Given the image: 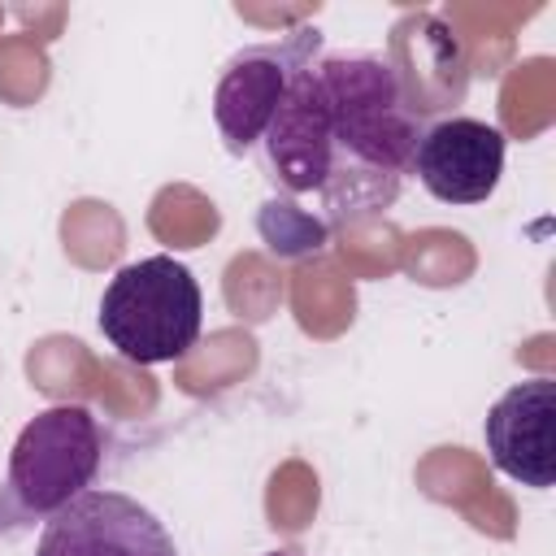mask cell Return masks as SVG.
Wrapping results in <instances>:
<instances>
[{
    "mask_svg": "<svg viewBox=\"0 0 556 556\" xmlns=\"http://www.w3.org/2000/svg\"><path fill=\"white\" fill-rule=\"evenodd\" d=\"M35 556H178L165 521L126 491H83L43 521Z\"/></svg>",
    "mask_w": 556,
    "mask_h": 556,
    "instance_id": "cell-5",
    "label": "cell"
},
{
    "mask_svg": "<svg viewBox=\"0 0 556 556\" xmlns=\"http://www.w3.org/2000/svg\"><path fill=\"white\" fill-rule=\"evenodd\" d=\"M317 48H321V35L304 26L282 43H252L226 61L217 91H213V122L235 156L252 152L265 139L291 74L304 61H313Z\"/></svg>",
    "mask_w": 556,
    "mask_h": 556,
    "instance_id": "cell-4",
    "label": "cell"
},
{
    "mask_svg": "<svg viewBox=\"0 0 556 556\" xmlns=\"http://www.w3.org/2000/svg\"><path fill=\"white\" fill-rule=\"evenodd\" d=\"M269 556H295V552H269Z\"/></svg>",
    "mask_w": 556,
    "mask_h": 556,
    "instance_id": "cell-8",
    "label": "cell"
},
{
    "mask_svg": "<svg viewBox=\"0 0 556 556\" xmlns=\"http://www.w3.org/2000/svg\"><path fill=\"white\" fill-rule=\"evenodd\" d=\"M504 130L478 117H443L417 135L413 174L439 204H482L504 174Z\"/></svg>",
    "mask_w": 556,
    "mask_h": 556,
    "instance_id": "cell-6",
    "label": "cell"
},
{
    "mask_svg": "<svg viewBox=\"0 0 556 556\" xmlns=\"http://www.w3.org/2000/svg\"><path fill=\"white\" fill-rule=\"evenodd\" d=\"M417 135L400 70L374 52H334L291 74L261 143L287 195H317L330 222L352 226L400 200Z\"/></svg>",
    "mask_w": 556,
    "mask_h": 556,
    "instance_id": "cell-1",
    "label": "cell"
},
{
    "mask_svg": "<svg viewBox=\"0 0 556 556\" xmlns=\"http://www.w3.org/2000/svg\"><path fill=\"white\" fill-rule=\"evenodd\" d=\"M104 460V430L87 404H52L35 413L9 452V491L35 513L52 517L74 495L91 491Z\"/></svg>",
    "mask_w": 556,
    "mask_h": 556,
    "instance_id": "cell-3",
    "label": "cell"
},
{
    "mask_svg": "<svg viewBox=\"0 0 556 556\" xmlns=\"http://www.w3.org/2000/svg\"><path fill=\"white\" fill-rule=\"evenodd\" d=\"M552 426H556V382L552 378H530V382L508 387L482 421L491 465L521 486L547 491L556 482Z\"/></svg>",
    "mask_w": 556,
    "mask_h": 556,
    "instance_id": "cell-7",
    "label": "cell"
},
{
    "mask_svg": "<svg viewBox=\"0 0 556 556\" xmlns=\"http://www.w3.org/2000/svg\"><path fill=\"white\" fill-rule=\"evenodd\" d=\"M96 321L130 365H169L195 348L204 295L182 261L156 252L122 265L109 278Z\"/></svg>",
    "mask_w": 556,
    "mask_h": 556,
    "instance_id": "cell-2",
    "label": "cell"
}]
</instances>
